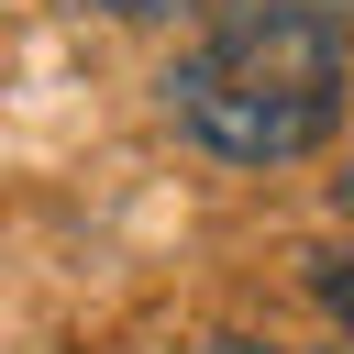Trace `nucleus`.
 Segmentation results:
<instances>
[{"label": "nucleus", "instance_id": "nucleus-1", "mask_svg": "<svg viewBox=\"0 0 354 354\" xmlns=\"http://www.w3.org/2000/svg\"><path fill=\"white\" fill-rule=\"evenodd\" d=\"M354 88V33L332 0H232L166 77V111L221 166H299Z\"/></svg>", "mask_w": 354, "mask_h": 354}, {"label": "nucleus", "instance_id": "nucleus-2", "mask_svg": "<svg viewBox=\"0 0 354 354\" xmlns=\"http://www.w3.org/2000/svg\"><path fill=\"white\" fill-rule=\"evenodd\" d=\"M310 299L354 332V243H332V254H310Z\"/></svg>", "mask_w": 354, "mask_h": 354}, {"label": "nucleus", "instance_id": "nucleus-3", "mask_svg": "<svg viewBox=\"0 0 354 354\" xmlns=\"http://www.w3.org/2000/svg\"><path fill=\"white\" fill-rule=\"evenodd\" d=\"M77 11H111V22H166V11H188V0H77Z\"/></svg>", "mask_w": 354, "mask_h": 354}, {"label": "nucleus", "instance_id": "nucleus-4", "mask_svg": "<svg viewBox=\"0 0 354 354\" xmlns=\"http://www.w3.org/2000/svg\"><path fill=\"white\" fill-rule=\"evenodd\" d=\"M210 354H288V343H243V332H221V343H210Z\"/></svg>", "mask_w": 354, "mask_h": 354}, {"label": "nucleus", "instance_id": "nucleus-5", "mask_svg": "<svg viewBox=\"0 0 354 354\" xmlns=\"http://www.w3.org/2000/svg\"><path fill=\"white\" fill-rule=\"evenodd\" d=\"M332 199H343V210H354V166H343V177H332Z\"/></svg>", "mask_w": 354, "mask_h": 354}]
</instances>
